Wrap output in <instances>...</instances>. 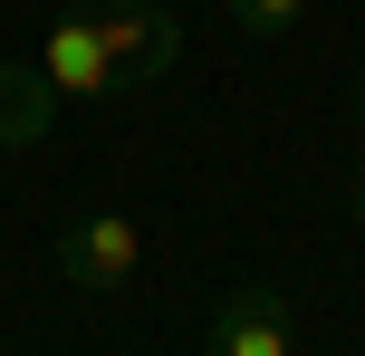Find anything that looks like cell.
Here are the masks:
<instances>
[{
    "instance_id": "1",
    "label": "cell",
    "mask_w": 365,
    "mask_h": 356,
    "mask_svg": "<svg viewBox=\"0 0 365 356\" xmlns=\"http://www.w3.org/2000/svg\"><path fill=\"white\" fill-rule=\"evenodd\" d=\"M135 270H145V222H135V212H77V222L58 231V280L87 289V299L125 289Z\"/></svg>"
},
{
    "instance_id": "2",
    "label": "cell",
    "mask_w": 365,
    "mask_h": 356,
    "mask_svg": "<svg viewBox=\"0 0 365 356\" xmlns=\"http://www.w3.org/2000/svg\"><path fill=\"white\" fill-rule=\"evenodd\" d=\"M96 39H106L125 96H145L154 77H173V58H182V19L164 10V0H96Z\"/></svg>"
},
{
    "instance_id": "3",
    "label": "cell",
    "mask_w": 365,
    "mask_h": 356,
    "mask_svg": "<svg viewBox=\"0 0 365 356\" xmlns=\"http://www.w3.org/2000/svg\"><path fill=\"white\" fill-rule=\"evenodd\" d=\"M38 68H48V87L77 96V106H125V77H115L106 39H96V10H58L48 29H38Z\"/></svg>"
},
{
    "instance_id": "4",
    "label": "cell",
    "mask_w": 365,
    "mask_h": 356,
    "mask_svg": "<svg viewBox=\"0 0 365 356\" xmlns=\"http://www.w3.org/2000/svg\"><path fill=\"white\" fill-rule=\"evenodd\" d=\"M202 356H298V308L279 289H231L202 327Z\"/></svg>"
},
{
    "instance_id": "5",
    "label": "cell",
    "mask_w": 365,
    "mask_h": 356,
    "mask_svg": "<svg viewBox=\"0 0 365 356\" xmlns=\"http://www.w3.org/2000/svg\"><path fill=\"white\" fill-rule=\"evenodd\" d=\"M58 116V87L38 58H0V154H29Z\"/></svg>"
},
{
    "instance_id": "6",
    "label": "cell",
    "mask_w": 365,
    "mask_h": 356,
    "mask_svg": "<svg viewBox=\"0 0 365 356\" xmlns=\"http://www.w3.org/2000/svg\"><path fill=\"white\" fill-rule=\"evenodd\" d=\"M221 10H231V29L279 39V29H298V19H308V0H221Z\"/></svg>"
},
{
    "instance_id": "7",
    "label": "cell",
    "mask_w": 365,
    "mask_h": 356,
    "mask_svg": "<svg viewBox=\"0 0 365 356\" xmlns=\"http://www.w3.org/2000/svg\"><path fill=\"white\" fill-rule=\"evenodd\" d=\"M346 212L365 222V154H356V173H346Z\"/></svg>"
},
{
    "instance_id": "8",
    "label": "cell",
    "mask_w": 365,
    "mask_h": 356,
    "mask_svg": "<svg viewBox=\"0 0 365 356\" xmlns=\"http://www.w3.org/2000/svg\"><path fill=\"white\" fill-rule=\"evenodd\" d=\"M356 135H365V68H356Z\"/></svg>"
}]
</instances>
